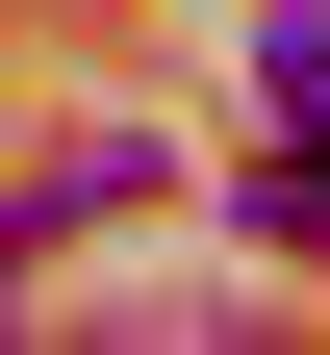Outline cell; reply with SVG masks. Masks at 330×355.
<instances>
[{
	"mask_svg": "<svg viewBox=\"0 0 330 355\" xmlns=\"http://www.w3.org/2000/svg\"><path fill=\"white\" fill-rule=\"evenodd\" d=\"M153 203H178V153H153V127H76V153L26 178V229H153Z\"/></svg>",
	"mask_w": 330,
	"mask_h": 355,
	"instance_id": "obj_1",
	"label": "cell"
},
{
	"mask_svg": "<svg viewBox=\"0 0 330 355\" xmlns=\"http://www.w3.org/2000/svg\"><path fill=\"white\" fill-rule=\"evenodd\" d=\"M254 102H279V127H330V26H305V0H254Z\"/></svg>",
	"mask_w": 330,
	"mask_h": 355,
	"instance_id": "obj_2",
	"label": "cell"
}]
</instances>
